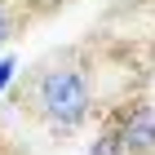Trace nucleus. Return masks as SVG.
I'll list each match as a JSON object with an SVG mask.
<instances>
[{"mask_svg":"<svg viewBox=\"0 0 155 155\" xmlns=\"http://www.w3.org/2000/svg\"><path fill=\"white\" fill-rule=\"evenodd\" d=\"M120 45L111 36L89 31V40L62 45L31 62L13 84V107L31 129L49 137H75L93 120H102L115 102L133 97L137 89L120 84Z\"/></svg>","mask_w":155,"mask_h":155,"instance_id":"1","label":"nucleus"},{"mask_svg":"<svg viewBox=\"0 0 155 155\" xmlns=\"http://www.w3.org/2000/svg\"><path fill=\"white\" fill-rule=\"evenodd\" d=\"M107 120L115 124L120 142H124V155H155V107L142 93L115 102L107 111Z\"/></svg>","mask_w":155,"mask_h":155,"instance_id":"2","label":"nucleus"},{"mask_svg":"<svg viewBox=\"0 0 155 155\" xmlns=\"http://www.w3.org/2000/svg\"><path fill=\"white\" fill-rule=\"evenodd\" d=\"M31 0H0V53L31 27Z\"/></svg>","mask_w":155,"mask_h":155,"instance_id":"3","label":"nucleus"},{"mask_svg":"<svg viewBox=\"0 0 155 155\" xmlns=\"http://www.w3.org/2000/svg\"><path fill=\"white\" fill-rule=\"evenodd\" d=\"M0 155H27V151H22V146H13L9 137H0Z\"/></svg>","mask_w":155,"mask_h":155,"instance_id":"4","label":"nucleus"}]
</instances>
